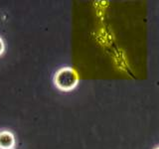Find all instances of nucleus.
I'll list each match as a JSON object with an SVG mask.
<instances>
[{
    "label": "nucleus",
    "instance_id": "1",
    "mask_svg": "<svg viewBox=\"0 0 159 149\" xmlns=\"http://www.w3.org/2000/svg\"><path fill=\"white\" fill-rule=\"evenodd\" d=\"M54 83L59 89L63 92H69L77 87L79 76L72 68H62L55 74Z\"/></svg>",
    "mask_w": 159,
    "mask_h": 149
},
{
    "label": "nucleus",
    "instance_id": "2",
    "mask_svg": "<svg viewBox=\"0 0 159 149\" xmlns=\"http://www.w3.org/2000/svg\"><path fill=\"white\" fill-rule=\"evenodd\" d=\"M15 147V137L11 131H0V149H13Z\"/></svg>",
    "mask_w": 159,
    "mask_h": 149
},
{
    "label": "nucleus",
    "instance_id": "3",
    "mask_svg": "<svg viewBox=\"0 0 159 149\" xmlns=\"http://www.w3.org/2000/svg\"><path fill=\"white\" fill-rule=\"evenodd\" d=\"M4 49H5V46H4V42L3 40L0 38V56L4 53Z\"/></svg>",
    "mask_w": 159,
    "mask_h": 149
},
{
    "label": "nucleus",
    "instance_id": "4",
    "mask_svg": "<svg viewBox=\"0 0 159 149\" xmlns=\"http://www.w3.org/2000/svg\"><path fill=\"white\" fill-rule=\"evenodd\" d=\"M155 149H159V147H156V148H155Z\"/></svg>",
    "mask_w": 159,
    "mask_h": 149
}]
</instances>
